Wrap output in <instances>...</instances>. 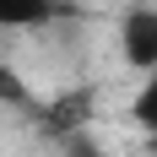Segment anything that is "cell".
<instances>
[{
    "instance_id": "6da1fadb",
    "label": "cell",
    "mask_w": 157,
    "mask_h": 157,
    "mask_svg": "<svg viewBox=\"0 0 157 157\" xmlns=\"http://www.w3.org/2000/svg\"><path fill=\"white\" fill-rule=\"evenodd\" d=\"M119 49L136 71H157V6H136L119 22Z\"/></svg>"
},
{
    "instance_id": "7a4b0ae2",
    "label": "cell",
    "mask_w": 157,
    "mask_h": 157,
    "mask_svg": "<svg viewBox=\"0 0 157 157\" xmlns=\"http://www.w3.org/2000/svg\"><path fill=\"white\" fill-rule=\"evenodd\" d=\"M60 0H0V27H44L54 22Z\"/></svg>"
},
{
    "instance_id": "3957f363",
    "label": "cell",
    "mask_w": 157,
    "mask_h": 157,
    "mask_svg": "<svg viewBox=\"0 0 157 157\" xmlns=\"http://www.w3.org/2000/svg\"><path fill=\"white\" fill-rule=\"evenodd\" d=\"M130 119H136L146 136H157V71H146L141 92H136V103H130Z\"/></svg>"
}]
</instances>
